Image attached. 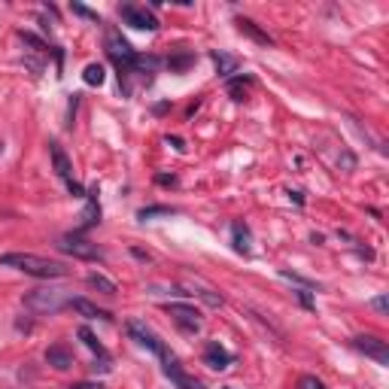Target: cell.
<instances>
[{"mask_svg":"<svg viewBox=\"0 0 389 389\" xmlns=\"http://www.w3.org/2000/svg\"><path fill=\"white\" fill-rule=\"evenodd\" d=\"M0 268H16L37 280H58V277H67L70 274L67 265L43 259V255H34V252H4L0 255Z\"/></svg>","mask_w":389,"mask_h":389,"instance_id":"6da1fadb","label":"cell"},{"mask_svg":"<svg viewBox=\"0 0 389 389\" xmlns=\"http://www.w3.org/2000/svg\"><path fill=\"white\" fill-rule=\"evenodd\" d=\"M70 298L61 289H34L25 295V307L30 313H58Z\"/></svg>","mask_w":389,"mask_h":389,"instance_id":"7a4b0ae2","label":"cell"},{"mask_svg":"<svg viewBox=\"0 0 389 389\" xmlns=\"http://www.w3.org/2000/svg\"><path fill=\"white\" fill-rule=\"evenodd\" d=\"M58 247L64 250V252H70L74 259H86V262H100V259H104V250H100L98 243L79 238V234H64Z\"/></svg>","mask_w":389,"mask_h":389,"instance_id":"3957f363","label":"cell"},{"mask_svg":"<svg viewBox=\"0 0 389 389\" xmlns=\"http://www.w3.org/2000/svg\"><path fill=\"white\" fill-rule=\"evenodd\" d=\"M128 335L134 337V341L143 347V350L156 353L158 359H165V356H170V353H168V347L161 344V337H158L156 332H152L146 323H140V320H131V323H128Z\"/></svg>","mask_w":389,"mask_h":389,"instance_id":"277c9868","label":"cell"},{"mask_svg":"<svg viewBox=\"0 0 389 389\" xmlns=\"http://www.w3.org/2000/svg\"><path fill=\"white\" fill-rule=\"evenodd\" d=\"M119 16H122V22L137 28V30H158V18L152 16L146 6H140V4H122Z\"/></svg>","mask_w":389,"mask_h":389,"instance_id":"5b68a950","label":"cell"},{"mask_svg":"<svg viewBox=\"0 0 389 389\" xmlns=\"http://www.w3.org/2000/svg\"><path fill=\"white\" fill-rule=\"evenodd\" d=\"M168 313H170V320L177 323L186 335L201 332V325H204L201 310H198V307H192V304H168Z\"/></svg>","mask_w":389,"mask_h":389,"instance_id":"8992f818","label":"cell"},{"mask_svg":"<svg viewBox=\"0 0 389 389\" xmlns=\"http://www.w3.org/2000/svg\"><path fill=\"white\" fill-rule=\"evenodd\" d=\"M353 347L362 356H368V359H374L377 365H389V347H386V341H381V337L359 335V337H353Z\"/></svg>","mask_w":389,"mask_h":389,"instance_id":"52a82bcc","label":"cell"},{"mask_svg":"<svg viewBox=\"0 0 389 389\" xmlns=\"http://www.w3.org/2000/svg\"><path fill=\"white\" fill-rule=\"evenodd\" d=\"M161 362H165V374L170 377V383H177L180 389H204L198 381H194V377H189L186 371H182L180 362L173 359V356H165V359H161Z\"/></svg>","mask_w":389,"mask_h":389,"instance_id":"ba28073f","label":"cell"},{"mask_svg":"<svg viewBox=\"0 0 389 389\" xmlns=\"http://www.w3.org/2000/svg\"><path fill=\"white\" fill-rule=\"evenodd\" d=\"M204 362H207L213 371H225V368L231 365V353L225 350L219 341H210L207 347H204Z\"/></svg>","mask_w":389,"mask_h":389,"instance_id":"9c48e42d","label":"cell"},{"mask_svg":"<svg viewBox=\"0 0 389 389\" xmlns=\"http://www.w3.org/2000/svg\"><path fill=\"white\" fill-rule=\"evenodd\" d=\"M46 362L52 365L55 371H67V368L74 365V353H70L64 344H52V347L46 350Z\"/></svg>","mask_w":389,"mask_h":389,"instance_id":"30bf717a","label":"cell"},{"mask_svg":"<svg viewBox=\"0 0 389 389\" xmlns=\"http://www.w3.org/2000/svg\"><path fill=\"white\" fill-rule=\"evenodd\" d=\"M234 25H238V30H240L243 37L255 40V43H259V46H274V40H271L268 34H265V30L252 22V18H234Z\"/></svg>","mask_w":389,"mask_h":389,"instance_id":"8fae6325","label":"cell"},{"mask_svg":"<svg viewBox=\"0 0 389 389\" xmlns=\"http://www.w3.org/2000/svg\"><path fill=\"white\" fill-rule=\"evenodd\" d=\"M67 307H70V310H76L79 316H88V320H112L107 310H100V307L91 304L88 298H70Z\"/></svg>","mask_w":389,"mask_h":389,"instance_id":"7c38bea8","label":"cell"},{"mask_svg":"<svg viewBox=\"0 0 389 389\" xmlns=\"http://www.w3.org/2000/svg\"><path fill=\"white\" fill-rule=\"evenodd\" d=\"M231 238H234V250L240 255H252V234L243 222H234L231 225Z\"/></svg>","mask_w":389,"mask_h":389,"instance_id":"4fadbf2b","label":"cell"},{"mask_svg":"<svg viewBox=\"0 0 389 389\" xmlns=\"http://www.w3.org/2000/svg\"><path fill=\"white\" fill-rule=\"evenodd\" d=\"M49 156H52V165L58 170V177L67 180V182H74V168H70V158L64 156V149H61L58 143H52V146H49Z\"/></svg>","mask_w":389,"mask_h":389,"instance_id":"5bb4252c","label":"cell"},{"mask_svg":"<svg viewBox=\"0 0 389 389\" xmlns=\"http://www.w3.org/2000/svg\"><path fill=\"white\" fill-rule=\"evenodd\" d=\"M76 335H79V341H83V344L88 347V350H91V353H95V356H98V359H100V362H110V353H107V347H104V344H100V341H98V337H95V332H91V329H86V325H83V329H79Z\"/></svg>","mask_w":389,"mask_h":389,"instance_id":"9a60e30c","label":"cell"},{"mask_svg":"<svg viewBox=\"0 0 389 389\" xmlns=\"http://www.w3.org/2000/svg\"><path fill=\"white\" fill-rule=\"evenodd\" d=\"M213 64H216V74L219 76L238 74V58L228 55V52H213Z\"/></svg>","mask_w":389,"mask_h":389,"instance_id":"2e32d148","label":"cell"},{"mask_svg":"<svg viewBox=\"0 0 389 389\" xmlns=\"http://www.w3.org/2000/svg\"><path fill=\"white\" fill-rule=\"evenodd\" d=\"M88 286H95V289L98 292H104V295H116V283H112V280H107L104 277V274H88Z\"/></svg>","mask_w":389,"mask_h":389,"instance_id":"e0dca14e","label":"cell"},{"mask_svg":"<svg viewBox=\"0 0 389 389\" xmlns=\"http://www.w3.org/2000/svg\"><path fill=\"white\" fill-rule=\"evenodd\" d=\"M173 213V207H165V204H152V207H143L140 213H137V219H156V216H170Z\"/></svg>","mask_w":389,"mask_h":389,"instance_id":"ac0fdd59","label":"cell"},{"mask_svg":"<svg viewBox=\"0 0 389 389\" xmlns=\"http://www.w3.org/2000/svg\"><path fill=\"white\" fill-rule=\"evenodd\" d=\"M83 79H86V86H104V67H100V64H88L83 70Z\"/></svg>","mask_w":389,"mask_h":389,"instance_id":"d6986e66","label":"cell"},{"mask_svg":"<svg viewBox=\"0 0 389 389\" xmlns=\"http://www.w3.org/2000/svg\"><path fill=\"white\" fill-rule=\"evenodd\" d=\"M247 86H252L250 76H240V79H234V83H228L231 98H234V100H243V98H247Z\"/></svg>","mask_w":389,"mask_h":389,"instance_id":"ffe728a7","label":"cell"},{"mask_svg":"<svg viewBox=\"0 0 389 389\" xmlns=\"http://www.w3.org/2000/svg\"><path fill=\"white\" fill-rule=\"evenodd\" d=\"M298 389H325V383L320 381V377H313V374H304L298 381Z\"/></svg>","mask_w":389,"mask_h":389,"instance_id":"44dd1931","label":"cell"},{"mask_svg":"<svg viewBox=\"0 0 389 389\" xmlns=\"http://www.w3.org/2000/svg\"><path fill=\"white\" fill-rule=\"evenodd\" d=\"M70 9H74V13H76V16H83V18H91V22H98V13H91V9H86V6H79V4H74V6H70Z\"/></svg>","mask_w":389,"mask_h":389,"instance_id":"7402d4cb","label":"cell"},{"mask_svg":"<svg viewBox=\"0 0 389 389\" xmlns=\"http://www.w3.org/2000/svg\"><path fill=\"white\" fill-rule=\"evenodd\" d=\"M67 389H104L100 383H91V381H86V383H74V386H67Z\"/></svg>","mask_w":389,"mask_h":389,"instance_id":"603a6c76","label":"cell"},{"mask_svg":"<svg viewBox=\"0 0 389 389\" xmlns=\"http://www.w3.org/2000/svg\"><path fill=\"white\" fill-rule=\"evenodd\" d=\"M186 64H192V58H189V55H186V58H177V61H170V67H173V70H182Z\"/></svg>","mask_w":389,"mask_h":389,"instance_id":"cb8c5ba5","label":"cell"},{"mask_svg":"<svg viewBox=\"0 0 389 389\" xmlns=\"http://www.w3.org/2000/svg\"><path fill=\"white\" fill-rule=\"evenodd\" d=\"M374 307H377V310H381V313H386V295H381V298H374Z\"/></svg>","mask_w":389,"mask_h":389,"instance_id":"d4e9b609","label":"cell"},{"mask_svg":"<svg viewBox=\"0 0 389 389\" xmlns=\"http://www.w3.org/2000/svg\"><path fill=\"white\" fill-rule=\"evenodd\" d=\"M298 298H301L304 307H313V301H310V295H307V292H298Z\"/></svg>","mask_w":389,"mask_h":389,"instance_id":"484cf974","label":"cell"},{"mask_svg":"<svg viewBox=\"0 0 389 389\" xmlns=\"http://www.w3.org/2000/svg\"><path fill=\"white\" fill-rule=\"evenodd\" d=\"M158 182H161V186H173L177 180H173V177H158Z\"/></svg>","mask_w":389,"mask_h":389,"instance_id":"4316f807","label":"cell"},{"mask_svg":"<svg viewBox=\"0 0 389 389\" xmlns=\"http://www.w3.org/2000/svg\"><path fill=\"white\" fill-rule=\"evenodd\" d=\"M225 389H231V386H225Z\"/></svg>","mask_w":389,"mask_h":389,"instance_id":"83f0119b","label":"cell"}]
</instances>
